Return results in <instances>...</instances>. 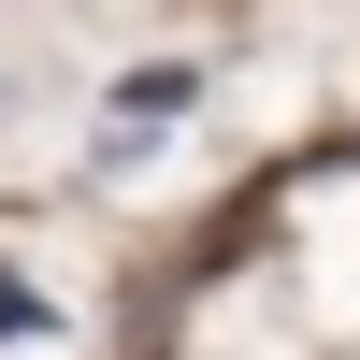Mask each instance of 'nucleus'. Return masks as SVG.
Returning <instances> with one entry per match:
<instances>
[{
	"label": "nucleus",
	"mask_w": 360,
	"mask_h": 360,
	"mask_svg": "<svg viewBox=\"0 0 360 360\" xmlns=\"http://www.w3.org/2000/svg\"><path fill=\"white\" fill-rule=\"evenodd\" d=\"M173 101H188V72H144V86H115V144H144Z\"/></svg>",
	"instance_id": "nucleus-1"
}]
</instances>
